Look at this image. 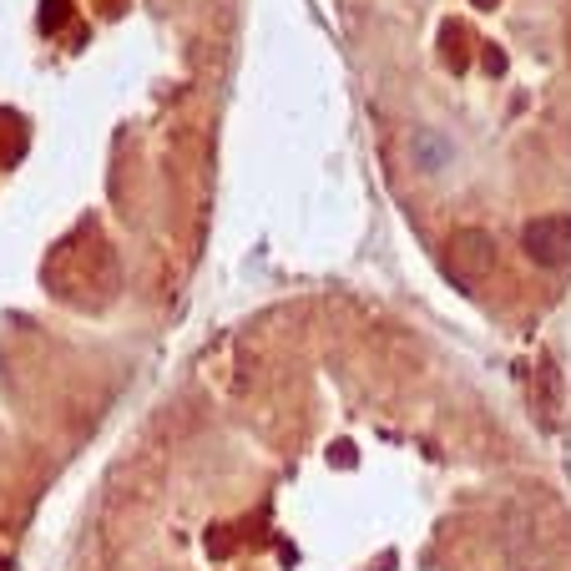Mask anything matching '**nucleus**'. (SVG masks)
Returning <instances> with one entry per match:
<instances>
[{"label": "nucleus", "mask_w": 571, "mask_h": 571, "mask_svg": "<svg viewBox=\"0 0 571 571\" xmlns=\"http://www.w3.org/2000/svg\"><path fill=\"white\" fill-rule=\"evenodd\" d=\"M521 253L546 274L571 268V218L567 213H542V218L521 223Z\"/></svg>", "instance_id": "nucleus-1"}, {"label": "nucleus", "mask_w": 571, "mask_h": 571, "mask_svg": "<svg viewBox=\"0 0 571 571\" xmlns=\"http://www.w3.org/2000/svg\"><path fill=\"white\" fill-rule=\"evenodd\" d=\"M445 268H451L455 283L475 289V283L496 268V243H491V233H481V228H460V233H451V243H445Z\"/></svg>", "instance_id": "nucleus-2"}, {"label": "nucleus", "mask_w": 571, "mask_h": 571, "mask_svg": "<svg viewBox=\"0 0 571 571\" xmlns=\"http://www.w3.org/2000/svg\"><path fill=\"white\" fill-rule=\"evenodd\" d=\"M475 5H496V0H475Z\"/></svg>", "instance_id": "nucleus-3"}]
</instances>
